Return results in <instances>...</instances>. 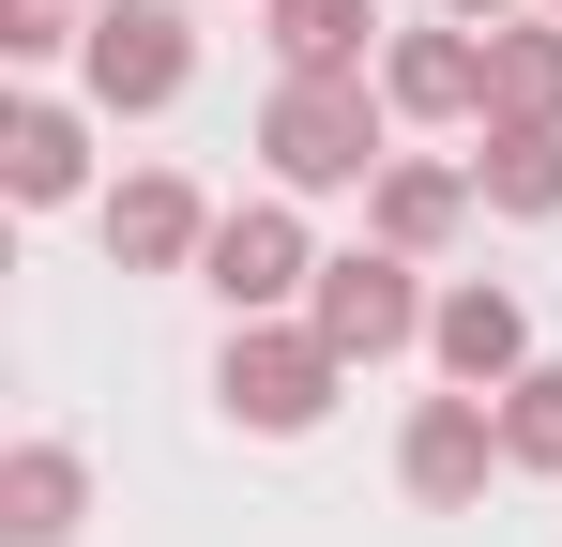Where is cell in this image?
<instances>
[{
	"mask_svg": "<svg viewBox=\"0 0 562 547\" xmlns=\"http://www.w3.org/2000/svg\"><path fill=\"white\" fill-rule=\"evenodd\" d=\"M228 395H244L259 426H304V411H319V365H304V350H259V365H228Z\"/></svg>",
	"mask_w": 562,
	"mask_h": 547,
	"instance_id": "obj_2",
	"label": "cell"
},
{
	"mask_svg": "<svg viewBox=\"0 0 562 547\" xmlns=\"http://www.w3.org/2000/svg\"><path fill=\"white\" fill-rule=\"evenodd\" d=\"M92 77H106V91H168V77H183V46H168V15H106Z\"/></svg>",
	"mask_w": 562,
	"mask_h": 547,
	"instance_id": "obj_1",
	"label": "cell"
},
{
	"mask_svg": "<svg viewBox=\"0 0 562 547\" xmlns=\"http://www.w3.org/2000/svg\"><path fill=\"white\" fill-rule=\"evenodd\" d=\"M441 335H457V365H502V350H517V320H502V304H457Z\"/></svg>",
	"mask_w": 562,
	"mask_h": 547,
	"instance_id": "obj_7",
	"label": "cell"
},
{
	"mask_svg": "<svg viewBox=\"0 0 562 547\" xmlns=\"http://www.w3.org/2000/svg\"><path fill=\"white\" fill-rule=\"evenodd\" d=\"M517 442H532V456H562V380H532V411H517Z\"/></svg>",
	"mask_w": 562,
	"mask_h": 547,
	"instance_id": "obj_8",
	"label": "cell"
},
{
	"mask_svg": "<svg viewBox=\"0 0 562 547\" xmlns=\"http://www.w3.org/2000/svg\"><path fill=\"white\" fill-rule=\"evenodd\" d=\"M395 320H411V289H395L380 259H350V289H335V350H380Z\"/></svg>",
	"mask_w": 562,
	"mask_h": 547,
	"instance_id": "obj_3",
	"label": "cell"
},
{
	"mask_svg": "<svg viewBox=\"0 0 562 547\" xmlns=\"http://www.w3.org/2000/svg\"><path fill=\"white\" fill-rule=\"evenodd\" d=\"M213 274H228L244 304H259V289H289V228H228V244H213Z\"/></svg>",
	"mask_w": 562,
	"mask_h": 547,
	"instance_id": "obj_4",
	"label": "cell"
},
{
	"mask_svg": "<svg viewBox=\"0 0 562 547\" xmlns=\"http://www.w3.org/2000/svg\"><path fill=\"white\" fill-rule=\"evenodd\" d=\"M350 15H366V0H289V46H304V62H335V46H350Z\"/></svg>",
	"mask_w": 562,
	"mask_h": 547,
	"instance_id": "obj_6",
	"label": "cell"
},
{
	"mask_svg": "<svg viewBox=\"0 0 562 547\" xmlns=\"http://www.w3.org/2000/svg\"><path fill=\"white\" fill-rule=\"evenodd\" d=\"M289 168L319 182V168H350V122H335V107H319V91H304V107H289Z\"/></svg>",
	"mask_w": 562,
	"mask_h": 547,
	"instance_id": "obj_5",
	"label": "cell"
}]
</instances>
